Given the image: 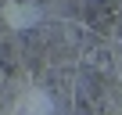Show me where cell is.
Here are the masks:
<instances>
[{
    "instance_id": "cell-1",
    "label": "cell",
    "mask_w": 122,
    "mask_h": 115,
    "mask_svg": "<svg viewBox=\"0 0 122 115\" xmlns=\"http://www.w3.org/2000/svg\"><path fill=\"white\" fill-rule=\"evenodd\" d=\"M0 15H4V22L11 29H32L40 22V7L32 4V0H4Z\"/></svg>"
}]
</instances>
